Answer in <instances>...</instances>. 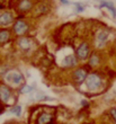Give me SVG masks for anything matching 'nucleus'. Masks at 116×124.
<instances>
[{
	"label": "nucleus",
	"mask_w": 116,
	"mask_h": 124,
	"mask_svg": "<svg viewBox=\"0 0 116 124\" xmlns=\"http://www.w3.org/2000/svg\"><path fill=\"white\" fill-rule=\"evenodd\" d=\"M86 85H87V88L89 90H96L100 87L101 85V79L98 75L96 73H91L87 77L86 79Z\"/></svg>",
	"instance_id": "1"
},
{
	"label": "nucleus",
	"mask_w": 116,
	"mask_h": 124,
	"mask_svg": "<svg viewBox=\"0 0 116 124\" xmlns=\"http://www.w3.org/2000/svg\"><path fill=\"white\" fill-rule=\"evenodd\" d=\"M6 79L9 82H11L13 85H19V84L23 82L24 77H23V75H22L20 72L13 71V72H9V73L6 76Z\"/></svg>",
	"instance_id": "2"
},
{
	"label": "nucleus",
	"mask_w": 116,
	"mask_h": 124,
	"mask_svg": "<svg viewBox=\"0 0 116 124\" xmlns=\"http://www.w3.org/2000/svg\"><path fill=\"white\" fill-rule=\"evenodd\" d=\"M76 55H77L78 59L80 60H86L89 55V46H88L87 43H82L80 44V46L77 49V52H76Z\"/></svg>",
	"instance_id": "3"
},
{
	"label": "nucleus",
	"mask_w": 116,
	"mask_h": 124,
	"mask_svg": "<svg viewBox=\"0 0 116 124\" xmlns=\"http://www.w3.org/2000/svg\"><path fill=\"white\" fill-rule=\"evenodd\" d=\"M14 17L11 15V13L9 11H3V13L0 14V25L1 26H6V25H9L10 23H13Z\"/></svg>",
	"instance_id": "4"
},
{
	"label": "nucleus",
	"mask_w": 116,
	"mask_h": 124,
	"mask_svg": "<svg viewBox=\"0 0 116 124\" xmlns=\"http://www.w3.org/2000/svg\"><path fill=\"white\" fill-rule=\"evenodd\" d=\"M27 30H28V26L23 20H18L15 24V26H14V31H15V33H16L17 35H23L24 33L27 32Z\"/></svg>",
	"instance_id": "5"
},
{
	"label": "nucleus",
	"mask_w": 116,
	"mask_h": 124,
	"mask_svg": "<svg viewBox=\"0 0 116 124\" xmlns=\"http://www.w3.org/2000/svg\"><path fill=\"white\" fill-rule=\"evenodd\" d=\"M87 72H86V70L85 69H77L76 71H74L73 73V78L74 80L77 82H79V84H81V82H84L86 79H87Z\"/></svg>",
	"instance_id": "6"
},
{
	"label": "nucleus",
	"mask_w": 116,
	"mask_h": 124,
	"mask_svg": "<svg viewBox=\"0 0 116 124\" xmlns=\"http://www.w3.org/2000/svg\"><path fill=\"white\" fill-rule=\"evenodd\" d=\"M10 98V89L5 85L0 86V99L3 103H7Z\"/></svg>",
	"instance_id": "7"
},
{
	"label": "nucleus",
	"mask_w": 116,
	"mask_h": 124,
	"mask_svg": "<svg viewBox=\"0 0 116 124\" xmlns=\"http://www.w3.org/2000/svg\"><path fill=\"white\" fill-rule=\"evenodd\" d=\"M108 39V33L107 32H100L98 35H97V45L98 46H103L105 44V42Z\"/></svg>",
	"instance_id": "8"
},
{
	"label": "nucleus",
	"mask_w": 116,
	"mask_h": 124,
	"mask_svg": "<svg viewBox=\"0 0 116 124\" xmlns=\"http://www.w3.org/2000/svg\"><path fill=\"white\" fill-rule=\"evenodd\" d=\"M63 64H64L65 67H73V65L77 64V58L74 55L65 56L64 60H63Z\"/></svg>",
	"instance_id": "9"
},
{
	"label": "nucleus",
	"mask_w": 116,
	"mask_h": 124,
	"mask_svg": "<svg viewBox=\"0 0 116 124\" xmlns=\"http://www.w3.org/2000/svg\"><path fill=\"white\" fill-rule=\"evenodd\" d=\"M18 45L23 50H29L31 49V41H29L27 37H22V39L18 41Z\"/></svg>",
	"instance_id": "10"
},
{
	"label": "nucleus",
	"mask_w": 116,
	"mask_h": 124,
	"mask_svg": "<svg viewBox=\"0 0 116 124\" xmlns=\"http://www.w3.org/2000/svg\"><path fill=\"white\" fill-rule=\"evenodd\" d=\"M51 120H52L51 115L44 113V114H42L39 117V120H37V124H47V123L51 122Z\"/></svg>",
	"instance_id": "11"
},
{
	"label": "nucleus",
	"mask_w": 116,
	"mask_h": 124,
	"mask_svg": "<svg viewBox=\"0 0 116 124\" xmlns=\"http://www.w3.org/2000/svg\"><path fill=\"white\" fill-rule=\"evenodd\" d=\"M100 8H103V7H107V9L109 10L110 13H112V15H113L114 17H116V9L115 7H114V5L112 2H107V1H104L101 5H100Z\"/></svg>",
	"instance_id": "12"
},
{
	"label": "nucleus",
	"mask_w": 116,
	"mask_h": 124,
	"mask_svg": "<svg viewBox=\"0 0 116 124\" xmlns=\"http://www.w3.org/2000/svg\"><path fill=\"white\" fill-rule=\"evenodd\" d=\"M10 37V33L8 31H0V44L6 43Z\"/></svg>",
	"instance_id": "13"
},
{
	"label": "nucleus",
	"mask_w": 116,
	"mask_h": 124,
	"mask_svg": "<svg viewBox=\"0 0 116 124\" xmlns=\"http://www.w3.org/2000/svg\"><path fill=\"white\" fill-rule=\"evenodd\" d=\"M32 7V2L29 0H22L19 2V9L20 10H28Z\"/></svg>",
	"instance_id": "14"
},
{
	"label": "nucleus",
	"mask_w": 116,
	"mask_h": 124,
	"mask_svg": "<svg viewBox=\"0 0 116 124\" xmlns=\"http://www.w3.org/2000/svg\"><path fill=\"white\" fill-rule=\"evenodd\" d=\"M98 63H99V56L97 55V54H93V55L90 56V59H89V64L95 67V65H97Z\"/></svg>",
	"instance_id": "15"
},
{
	"label": "nucleus",
	"mask_w": 116,
	"mask_h": 124,
	"mask_svg": "<svg viewBox=\"0 0 116 124\" xmlns=\"http://www.w3.org/2000/svg\"><path fill=\"white\" fill-rule=\"evenodd\" d=\"M10 113H13V114L17 115V116H19L20 113H22V107H20V106H15L14 108H11V109H10Z\"/></svg>",
	"instance_id": "16"
},
{
	"label": "nucleus",
	"mask_w": 116,
	"mask_h": 124,
	"mask_svg": "<svg viewBox=\"0 0 116 124\" xmlns=\"http://www.w3.org/2000/svg\"><path fill=\"white\" fill-rule=\"evenodd\" d=\"M32 90H33V88L31 86H24L23 88L20 89V93L22 94H27V93H31Z\"/></svg>",
	"instance_id": "17"
},
{
	"label": "nucleus",
	"mask_w": 116,
	"mask_h": 124,
	"mask_svg": "<svg viewBox=\"0 0 116 124\" xmlns=\"http://www.w3.org/2000/svg\"><path fill=\"white\" fill-rule=\"evenodd\" d=\"M110 114L113 115L114 120H115V122H116V108H112V109H110Z\"/></svg>",
	"instance_id": "18"
},
{
	"label": "nucleus",
	"mask_w": 116,
	"mask_h": 124,
	"mask_svg": "<svg viewBox=\"0 0 116 124\" xmlns=\"http://www.w3.org/2000/svg\"><path fill=\"white\" fill-rule=\"evenodd\" d=\"M76 6H77V11H84L85 7L82 5H76Z\"/></svg>",
	"instance_id": "19"
},
{
	"label": "nucleus",
	"mask_w": 116,
	"mask_h": 124,
	"mask_svg": "<svg viewBox=\"0 0 116 124\" xmlns=\"http://www.w3.org/2000/svg\"><path fill=\"white\" fill-rule=\"evenodd\" d=\"M81 105H82V106H87L88 103H87L86 101H81Z\"/></svg>",
	"instance_id": "20"
},
{
	"label": "nucleus",
	"mask_w": 116,
	"mask_h": 124,
	"mask_svg": "<svg viewBox=\"0 0 116 124\" xmlns=\"http://www.w3.org/2000/svg\"><path fill=\"white\" fill-rule=\"evenodd\" d=\"M61 2L62 3H69V1L68 0H61Z\"/></svg>",
	"instance_id": "21"
},
{
	"label": "nucleus",
	"mask_w": 116,
	"mask_h": 124,
	"mask_svg": "<svg viewBox=\"0 0 116 124\" xmlns=\"http://www.w3.org/2000/svg\"><path fill=\"white\" fill-rule=\"evenodd\" d=\"M101 1H104V0H101Z\"/></svg>",
	"instance_id": "22"
}]
</instances>
